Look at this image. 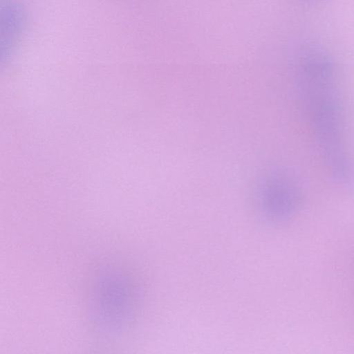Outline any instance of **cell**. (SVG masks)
<instances>
[{
  "label": "cell",
  "mask_w": 354,
  "mask_h": 354,
  "mask_svg": "<svg viewBox=\"0 0 354 354\" xmlns=\"http://www.w3.org/2000/svg\"><path fill=\"white\" fill-rule=\"evenodd\" d=\"M263 192L261 203L267 216L275 221H284L292 216L298 199L297 189L292 179L277 176L266 184Z\"/></svg>",
  "instance_id": "cell-2"
},
{
  "label": "cell",
  "mask_w": 354,
  "mask_h": 354,
  "mask_svg": "<svg viewBox=\"0 0 354 354\" xmlns=\"http://www.w3.org/2000/svg\"><path fill=\"white\" fill-rule=\"evenodd\" d=\"M121 282L119 281L115 286L114 281L110 286L108 281L107 287L102 286L100 290L97 287V298H95L96 306H100L102 311L106 310V315L111 310L109 315L115 316L117 321H120L119 319L120 316L124 318L131 315L129 312L132 310L131 308V298L129 297L131 292H129V288L127 289L128 286H127L125 283L121 285Z\"/></svg>",
  "instance_id": "cell-4"
},
{
  "label": "cell",
  "mask_w": 354,
  "mask_h": 354,
  "mask_svg": "<svg viewBox=\"0 0 354 354\" xmlns=\"http://www.w3.org/2000/svg\"><path fill=\"white\" fill-rule=\"evenodd\" d=\"M301 102L328 175L337 185L354 184L336 66L320 47L305 44L295 57Z\"/></svg>",
  "instance_id": "cell-1"
},
{
  "label": "cell",
  "mask_w": 354,
  "mask_h": 354,
  "mask_svg": "<svg viewBox=\"0 0 354 354\" xmlns=\"http://www.w3.org/2000/svg\"><path fill=\"white\" fill-rule=\"evenodd\" d=\"M0 7L1 57L8 62L25 33L27 12L18 0H1Z\"/></svg>",
  "instance_id": "cell-3"
}]
</instances>
